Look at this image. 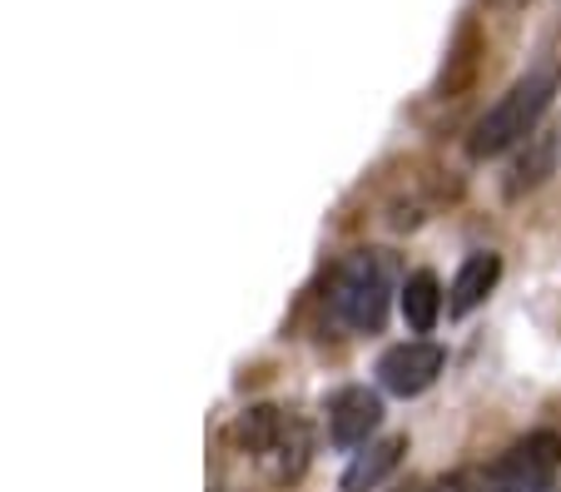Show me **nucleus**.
Listing matches in <instances>:
<instances>
[{
    "mask_svg": "<svg viewBox=\"0 0 561 492\" xmlns=\"http://www.w3.org/2000/svg\"><path fill=\"white\" fill-rule=\"evenodd\" d=\"M398 289H403V284H398L392 254H382V249H353V254L333 268V284H329L333 319L353 333H378L382 323H388L392 294Z\"/></svg>",
    "mask_w": 561,
    "mask_h": 492,
    "instance_id": "f257e3e1",
    "label": "nucleus"
},
{
    "mask_svg": "<svg viewBox=\"0 0 561 492\" xmlns=\"http://www.w3.org/2000/svg\"><path fill=\"white\" fill-rule=\"evenodd\" d=\"M557 85H561V70L551 60L537 65V70H527V76H522L517 85L488 110V115L477 119V129H472V155L477 160H492V155H502V150H512V145H522V139L537 135L541 115H547L551 100H557Z\"/></svg>",
    "mask_w": 561,
    "mask_h": 492,
    "instance_id": "f03ea898",
    "label": "nucleus"
},
{
    "mask_svg": "<svg viewBox=\"0 0 561 492\" xmlns=\"http://www.w3.org/2000/svg\"><path fill=\"white\" fill-rule=\"evenodd\" d=\"M233 438H239V448H244L274 482H294L298 472L308 468V448H313V443H308V428L298 417H288L284 408H249V413L239 417Z\"/></svg>",
    "mask_w": 561,
    "mask_h": 492,
    "instance_id": "7ed1b4c3",
    "label": "nucleus"
},
{
    "mask_svg": "<svg viewBox=\"0 0 561 492\" xmlns=\"http://www.w3.org/2000/svg\"><path fill=\"white\" fill-rule=\"evenodd\" d=\"M557 482H561V438L541 428L527 433L522 443H512L472 492H557Z\"/></svg>",
    "mask_w": 561,
    "mask_h": 492,
    "instance_id": "20e7f679",
    "label": "nucleus"
},
{
    "mask_svg": "<svg viewBox=\"0 0 561 492\" xmlns=\"http://www.w3.org/2000/svg\"><path fill=\"white\" fill-rule=\"evenodd\" d=\"M443 368H447L443 343L408 339V343H398V348H388V354L378 358V384L398 398H417L443 378Z\"/></svg>",
    "mask_w": 561,
    "mask_h": 492,
    "instance_id": "39448f33",
    "label": "nucleus"
},
{
    "mask_svg": "<svg viewBox=\"0 0 561 492\" xmlns=\"http://www.w3.org/2000/svg\"><path fill=\"white\" fill-rule=\"evenodd\" d=\"M382 423V398L373 388H339L329 403V438L333 448H363Z\"/></svg>",
    "mask_w": 561,
    "mask_h": 492,
    "instance_id": "423d86ee",
    "label": "nucleus"
},
{
    "mask_svg": "<svg viewBox=\"0 0 561 492\" xmlns=\"http://www.w3.org/2000/svg\"><path fill=\"white\" fill-rule=\"evenodd\" d=\"M403 453H408V438H378V443H368L363 453H353V462L343 468V482H339V492H378L382 482L398 472V462H403Z\"/></svg>",
    "mask_w": 561,
    "mask_h": 492,
    "instance_id": "0eeeda50",
    "label": "nucleus"
},
{
    "mask_svg": "<svg viewBox=\"0 0 561 492\" xmlns=\"http://www.w3.org/2000/svg\"><path fill=\"white\" fill-rule=\"evenodd\" d=\"M497 278H502V259L492 254V249L467 254L462 268H457V278H453V289H447V313H453V319H467L477 304L497 289Z\"/></svg>",
    "mask_w": 561,
    "mask_h": 492,
    "instance_id": "6e6552de",
    "label": "nucleus"
},
{
    "mask_svg": "<svg viewBox=\"0 0 561 492\" xmlns=\"http://www.w3.org/2000/svg\"><path fill=\"white\" fill-rule=\"evenodd\" d=\"M443 284H437V274H427V268H417V274L403 278V289H398V309H403V323L413 333H433V323L443 319Z\"/></svg>",
    "mask_w": 561,
    "mask_h": 492,
    "instance_id": "1a4fd4ad",
    "label": "nucleus"
}]
</instances>
